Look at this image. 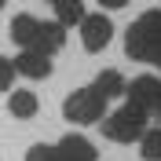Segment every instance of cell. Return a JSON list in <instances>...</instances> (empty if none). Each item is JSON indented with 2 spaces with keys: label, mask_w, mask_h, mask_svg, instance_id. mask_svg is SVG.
<instances>
[{
  "label": "cell",
  "mask_w": 161,
  "mask_h": 161,
  "mask_svg": "<svg viewBox=\"0 0 161 161\" xmlns=\"http://www.w3.org/2000/svg\"><path fill=\"white\" fill-rule=\"evenodd\" d=\"M114 37V22L106 19V15H84V22H80V44H84V51H103L106 44H110Z\"/></svg>",
  "instance_id": "8992f818"
},
{
  "label": "cell",
  "mask_w": 161,
  "mask_h": 161,
  "mask_svg": "<svg viewBox=\"0 0 161 161\" xmlns=\"http://www.w3.org/2000/svg\"><path fill=\"white\" fill-rule=\"evenodd\" d=\"M95 88H99L106 99H114V95H121V92L128 88V84H125V77H121L117 70H103L99 77H95Z\"/></svg>",
  "instance_id": "8fae6325"
},
{
  "label": "cell",
  "mask_w": 161,
  "mask_h": 161,
  "mask_svg": "<svg viewBox=\"0 0 161 161\" xmlns=\"http://www.w3.org/2000/svg\"><path fill=\"white\" fill-rule=\"evenodd\" d=\"M15 59H4V55H0V92H15L11 88V84H15Z\"/></svg>",
  "instance_id": "5bb4252c"
},
{
  "label": "cell",
  "mask_w": 161,
  "mask_h": 161,
  "mask_svg": "<svg viewBox=\"0 0 161 161\" xmlns=\"http://www.w3.org/2000/svg\"><path fill=\"white\" fill-rule=\"evenodd\" d=\"M51 11H55V22H62V26H80L84 22V4L80 0H48Z\"/></svg>",
  "instance_id": "9c48e42d"
},
{
  "label": "cell",
  "mask_w": 161,
  "mask_h": 161,
  "mask_svg": "<svg viewBox=\"0 0 161 161\" xmlns=\"http://www.w3.org/2000/svg\"><path fill=\"white\" fill-rule=\"evenodd\" d=\"M59 158L62 161H95V147H92L84 136H62L59 139Z\"/></svg>",
  "instance_id": "ba28073f"
},
{
  "label": "cell",
  "mask_w": 161,
  "mask_h": 161,
  "mask_svg": "<svg viewBox=\"0 0 161 161\" xmlns=\"http://www.w3.org/2000/svg\"><path fill=\"white\" fill-rule=\"evenodd\" d=\"M143 161H161V128H147V136L139 139Z\"/></svg>",
  "instance_id": "7c38bea8"
},
{
  "label": "cell",
  "mask_w": 161,
  "mask_h": 161,
  "mask_svg": "<svg viewBox=\"0 0 161 161\" xmlns=\"http://www.w3.org/2000/svg\"><path fill=\"white\" fill-rule=\"evenodd\" d=\"M125 51L139 62H158L161 59V11H147L128 26Z\"/></svg>",
  "instance_id": "7a4b0ae2"
},
{
  "label": "cell",
  "mask_w": 161,
  "mask_h": 161,
  "mask_svg": "<svg viewBox=\"0 0 161 161\" xmlns=\"http://www.w3.org/2000/svg\"><path fill=\"white\" fill-rule=\"evenodd\" d=\"M11 40L22 51L51 55V51H59L66 44V26L62 22H40L33 15H19V19H11Z\"/></svg>",
  "instance_id": "6da1fadb"
},
{
  "label": "cell",
  "mask_w": 161,
  "mask_h": 161,
  "mask_svg": "<svg viewBox=\"0 0 161 161\" xmlns=\"http://www.w3.org/2000/svg\"><path fill=\"white\" fill-rule=\"evenodd\" d=\"M0 8H4V0H0Z\"/></svg>",
  "instance_id": "e0dca14e"
},
{
  "label": "cell",
  "mask_w": 161,
  "mask_h": 161,
  "mask_svg": "<svg viewBox=\"0 0 161 161\" xmlns=\"http://www.w3.org/2000/svg\"><path fill=\"white\" fill-rule=\"evenodd\" d=\"M26 161H62L59 158V147H48V143H33L26 150Z\"/></svg>",
  "instance_id": "4fadbf2b"
},
{
  "label": "cell",
  "mask_w": 161,
  "mask_h": 161,
  "mask_svg": "<svg viewBox=\"0 0 161 161\" xmlns=\"http://www.w3.org/2000/svg\"><path fill=\"white\" fill-rule=\"evenodd\" d=\"M15 70H19L22 77L44 80V77H51V55H40V51H22V55H15Z\"/></svg>",
  "instance_id": "52a82bcc"
},
{
  "label": "cell",
  "mask_w": 161,
  "mask_h": 161,
  "mask_svg": "<svg viewBox=\"0 0 161 161\" xmlns=\"http://www.w3.org/2000/svg\"><path fill=\"white\" fill-rule=\"evenodd\" d=\"M62 114L73 125H99V121H106V95L95 84L77 88V92H70V99L62 103Z\"/></svg>",
  "instance_id": "3957f363"
},
{
  "label": "cell",
  "mask_w": 161,
  "mask_h": 161,
  "mask_svg": "<svg viewBox=\"0 0 161 161\" xmlns=\"http://www.w3.org/2000/svg\"><path fill=\"white\" fill-rule=\"evenodd\" d=\"M99 4H103V8H110V11H117V8H128L132 0H99Z\"/></svg>",
  "instance_id": "9a60e30c"
},
{
  "label": "cell",
  "mask_w": 161,
  "mask_h": 161,
  "mask_svg": "<svg viewBox=\"0 0 161 161\" xmlns=\"http://www.w3.org/2000/svg\"><path fill=\"white\" fill-rule=\"evenodd\" d=\"M158 70H161V59H158Z\"/></svg>",
  "instance_id": "2e32d148"
},
{
  "label": "cell",
  "mask_w": 161,
  "mask_h": 161,
  "mask_svg": "<svg viewBox=\"0 0 161 161\" xmlns=\"http://www.w3.org/2000/svg\"><path fill=\"white\" fill-rule=\"evenodd\" d=\"M37 106H40L37 95H33V92H26V88H15V92H11V99H8V110L15 114V117H22V121L33 117V114H37Z\"/></svg>",
  "instance_id": "30bf717a"
},
{
  "label": "cell",
  "mask_w": 161,
  "mask_h": 161,
  "mask_svg": "<svg viewBox=\"0 0 161 161\" xmlns=\"http://www.w3.org/2000/svg\"><path fill=\"white\" fill-rule=\"evenodd\" d=\"M125 95H128L132 106H139L143 114H161V80L154 77V73H143V77L128 80V88H125Z\"/></svg>",
  "instance_id": "5b68a950"
},
{
  "label": "cell",
  "mask_w": 161,
  "mask_h": 161,
  "mask_svg": "<svg viewBox=\"0 0 161 161\" xmlns=\"http://www.w3.org/2000/svg\"><path fill=\"white\" fill-rule=\"evenodd\" d=\"M147 117L150 114H143L139 106H132V103H125L121 110H114L110 117L103 121V136L114 143H136L147 136Z\"/></svg>",
  "instance_id": "277c9868"
}]
</instances>
